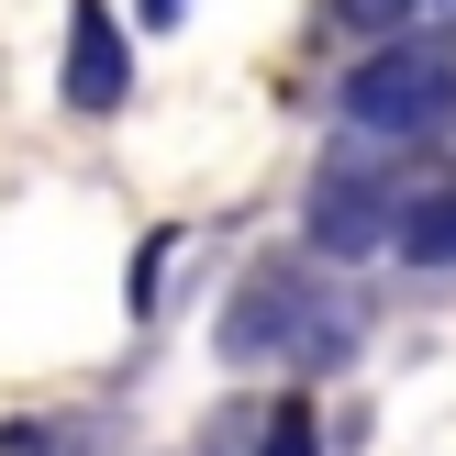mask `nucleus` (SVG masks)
<instances>
[{"label":"nucleus","instance_id":"nucleus-4","mask_svg":"<svg viewBox=\"0 0 456 456\" xmlns=\"http://www.w3.org/2000/svg\"><path fill=\"white\" fill-rule=\"evenodd\" d=\"M56 89H67V111H123L134 56H123L111 0H78V12H67V67H56Z\"/></svg>","mask_w":456,"mask_h":456},{"label":"nucleus","instance_id":"nucleus-6","mask_svg":"<svg viewBox=\"0 0 456 456\" xmlns=\"http://www.w3.org/2000/svg\"><path fill=\"white\" fill-rule=\"evenodd\" d=\"M334 22H346V34H412L423 0H334Z\"/></svg>","mask_w":456,"mask_h":456},{"label":"nucleus","instance_id":"nucleus-3","mask_svg":"<svg viewBox=\"0 0 456 456\" xmlns=\"http://www.w3.org/2000/svg\"><path fill=\"white\" fill-rule=\"evenodd\" d=\"M412 200H423V178L390 156V134H356V145H346V156H323V178H312V245H323V256L401 245Z\"/></svg>","mask_w":456,"mask_h":456},{"label":"nucleus","instance_id":"nucleus-9","mask_svg":"<svg viewBox=\"0 0 456 456\" xmlns=\"http://www.w3.org/2000/svg\"><path fill=\"white\" fill-rule=\"evenodd\" d=\"M134 12H145V34H178V12H190V0H134Z\"/></svg>","mask_w":456,"mask_h":456},{"label":"nucleus","instance_id":"nucleus-5","mask_svg":"<svg viewBox=\"0 0 456 456\" xmlns=\"http://www.w3.org/2000/svg\"><path fill=\"white\" fill-rule=\"evenodd\" d=\"M401 256H412V267H456V190H423V200H412Z\"/></svg>","mask_w":456,"mask_h":456},{"label":"nucleus","instance_id":"nucleus-1","mask_svg":"<svg viewBox=\"0 0 456 456\" xmlns=\"http://www.w3.org/2000/svg\"><path fill=\"white\" fill-rule=\"evenodd\" d=\"M368 334V312H356V289L334 279L323 256H267L234 279V301H223L212 346L234 356V368H334V356Z\"/></svg>","mask_w":456,"mask_h":456},{"label":"nucleus","instance_id":"nucleus-7","mask_svg":"<svg viewBox=\"0 0 456 456\" xmlns=\"http://www.w3.org/2000/svg\"><path fill=\"white\" fill-rule=\"evenodd\" d=\"M167 256H178V234H145V245H134V323H156V279H167Z\"/></svg>","mask_w":456,"mask_h":456},{"label":"nucleus","instance_id":"nucleus-2","mask_svg":"<svg viewBox=\"0 0 456 456\" xmlns=\"http://www.w3.org/2000/svg\"><path fill=\"white\" fill-rule=\"evenodd\" d=\"M346 134H390V145H435L456 123V34H379L334 89Z\"/></svg>","mask_w":456,"mask_h":456},{"label":"nucleus","instance_id":"nucleus-8","mask_svg":"<svg viewBox=\"0 0 456 456\" xmlns=\"http://www.w3.org/2000/svg\"><path fill=\"white\" fill-rule=\"evenodd\" d=\"M256 456H312V401H279L267 435H256Z\"/></svg>","mask_w":456,"mask_h":456}]
</instances>
